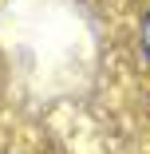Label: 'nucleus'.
<instances>
[{
  "mask_svg": "<svg viewBox=\"0 0 150 154\" xmlns=\"http://www.w3.org/2000/svg\"><path fill=\"white\" fill-rule=\"evenodd\" d=\"M142 48H146V55H150V12L142 16Z\"/></svg>",
  "mask_w": 150,
  "mask_h": 154,
  "instance_id": "nucleus-1",
  "label": "nucleus"
}]
</instances>
